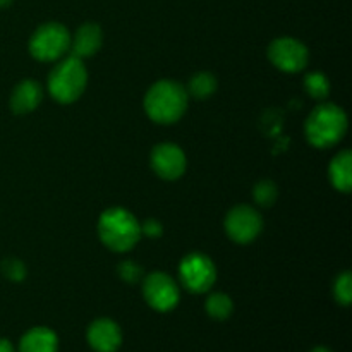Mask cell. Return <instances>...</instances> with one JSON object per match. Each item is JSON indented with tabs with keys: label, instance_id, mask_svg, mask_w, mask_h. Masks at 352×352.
Masks as SVG:
<instances>
[{
	"label": "cell",
	"instance_id": "obj_1",
	"mask_svg": "<svg viewBox=\"0 0 352 352\" xmlns=\"http://www.w3.org/2000/svg\"><path fill=\"white\" fill-rule=\"evenodd\" d=\"M188 109V91L170 79L157 81L144 96V110L157 124H174Z\"/></svg>",
	"mask_w": 352,
	"mask_h": 352
},
{
	"label": "cell",
	"instance_id": "obj_2",
	"mask_svg": "<svg viewBox=\"0 0 352 352\" xmlns=\"http://www.w3.org/2000/svg\"><path fill=\"white\" fill-rule=\"evenodd\" d=\"M98 236L109 250L116 253L131 251L141 239V223L124 208H110L100 215Z\"/></svg>",
	"mask_w": 352,
	"mask_h": 352
},
{
	"label": "cell",
	"instance_id": "obj_3",
	"mask_svg": "<svg viewBox=\"0 0 352 352\" xmlns=\"http://www.w3.org/2000/svg\"><path fill=\"white\" fill-rule=\"evenodd\" d=\"M306 138L316 148H332L342 141L347 131V116L333 103L315 107L306 120Z\"/></svg>",
	"mask_w": 352,
	"mask_h": 352
},
{
	"label": "cell",
	"instance_id": "obj_4",
	"mask_svg": "<svg viewBox=\"0 0 352 352\" xmlns=\"http://www.w3.org/2000/svg\"><path fill=\"white\" fill-rule=\"evenodd\" d=\"M88 71L82 58L69 55L48 74V91L58 103H72L85 93Z\"/></svg>",
	"mask_w": 352,
	"mask_h": 352
},
{
	"label": "cell",
	"instance_id": "obj_5",
	"mask_svg": "<svg viewBox=\"0 0 352 352\" xmlns=\"http://www.w3.org/2000/svg\"><path fill=\"white\" fill-rule=\"evenodd\" d=\"M71 34L60 23H45L31 34L30 54L36 60H58L69 52Z\"/></svg>",
	"mask_w": 352,
	"mask_h": 352
},
{
	"label": "cell",
	"instance_id": "obj_6",
	"mask_svg": "<svg viewBox=\"0 0 352 352\" xmlns=\"http://www.w3.org/2000/svg\"><path fill=\"white\" fill-rule=\"evenodd\" d=\"M181 284L192 294H203L210 291L217 280L215 263L206 254L192 253L182 258L179 265Z\"/></svg>",
	"mask_w": 352,
	"mask_h": 352
},
{
	"label": "cell",
	"instance_id": "obj_7",
	"mask_svg": "<svg viewBox=\"0 0 352 352\" xmlns=\"http://www.w3.org/2000/svg\"><path fill=\"white\" fill-rule=\"evenodd\" d=\"M143 296L155 311L167 313L179 305V287L170 275L153 272L143 280Z\"/></svg>",
	"mask_w": 352,
	"mask_h": 352
},
{
	"label": "cell",
	"instance_id": "obj_8",
	"mask_svg": "<svg viewBox=\"0 0 352 352\" xmlns=\"http://www.w3.org/2000/svg\"><path fill=\"white\" fill-rule=\"evenodd\" d=\"M268 58L284 72H299L308 65L309 52L305 43L291 36H280L268 47Z\"/></svg>",
	"mask_w": 352,
	"mask_h": 352
},
{
	"label": "cell",
	"instance_id": "obj_9",
	"mask_svg": "<svg viewBox=\"0 0 352 352\" xmlns=\"http://www.w3.org/2000/svg\"><path fill=\"white\" fill-rule=\"evenodd\" d=\"M261 230H263V219L253 206L239 205L227 213L226 232L234 243H251L260 236Z\"/></svg>",
	"mask_w": 352,
	"mask_h": 352
},
{
	"label": "cell",
	"instance_id": "obj_10",
	"mask_svg": "<svg viewBox=\"0 0 352 352\" xmlns=\"http://www.w3.org/2000/svg\"><path fill=\"white\" fill-rule=\"evenodd\" d=\"M151 167L158 177L165 181H175L181 177L188 167L186 155L177 144L162 143L157 144L151 151Z\"/></svg>",
	"mask_w": 352,
	"mask_h": 352
},
{
	"label": "cell",
	"instance_id": "obj_11",
	"mask_svg": "<svg viewBox=\"0 0 352 352\" xmlns=\"http://www.w3.org/2000/svg\"><path fill=\"white\" fill-rule=\"evenodd\" d=\"M86 339L96 352H116L122 344L120 327L110 318H98L88 327Z\"/></svg>",
	"mask_w": 352,
	"mask_h": 352
},
{
	"label": "cell",
	"instance_id": "obj_12",
	"mask_svg": "<svg viewBox=\"0 0 352 352\" xmlns=\"http://www.w3.org/2000/svg\"><path fill=\"white\" fill-rule=\"evenodd\" d=\"M102 41V28L95 23H85L76 31L74 36H71L69 50H71V55H74L78 58L91 57V55H95L100 50Z\"/></svg>",
	"mask_w": 352,
	"mask_h": 352
},
{
	"label": "cell",
	"instance_id": "obj_13",
	"mask_svg": "<svg viewBox=\"0 0 352 352\" xmlns=\"http://www.w3.org/2000/svg\"><path fill=\"white\" fill-rule=\"evenodd\" d=\"M43 98L41 86L33 79H24L14 88L10 96V109L16 113H30L40 105Z\"/></svg>",
	"mask_w": 352,
	"mask_h": 352
},
{
	"label": "cell",
	"instance_id": "obj_14",
	"mask_svg": "<svg viewBox=\"0 0 352 352\" xmlns=\"http://www.w3.org/2000/svg\"><path fill=\"white\" fill-rule=\"evenodd\" d=\"M58 337L47 327H34L28 330L19 342V352H57Z\"/></svg>",
	"mask_w": 352,
	"mask_h": 352
},
{
	"label": "cell",
	"instance_id": "obj_15",
	"mask_svg": "<svg viewBox=\"0 0 352 352\" xmlns=\"http://www.w3.org/2000/svg\"><path fill=\"white\" fill-rule=\"evenodd\" d=\"M330 181L333 188L340 192H349L352 188V153L349 150H342L333 157L329 168Z\"/></svg>",
	"mask_w": 352,
	"mask_h": 352
},
{
	"label": "cell",
	"instance_id": "obj_16",
	"mask_svg": "<svg viewBox=\"0 0 352 352\" xmlns=\"http://www.w3.org/2000/svg\"><path fill=\"white\" fill-rule=\"evenodd\" d=\"M217 91V79L210 72H198L189 81V93L195 98L205 100Z\"/></svg>",
	"mask_w": 352,
	"mask_h": 352
},
{
	"label": "cell",
	"instance_id": "obj_17",
	"mask_svg": "<svg viewBox=\"0 0 352 352\" xmlns=\"http://www.w3.org/2000/svg\"><path fill=\"white\" fill-rule=\"evenodd\" d=\"M234 311V302L223 292H215L206 299V313L215 320H227Z\"/></svg>",
	"mask_w": 352,
	"mask_h": 352
},
{
	"label": "cell",
	"instance_id": "obj_18",
	"mask_svg": "<svg viewBox=\"0 0 352 352\" xmlns=\"http://www.w3.org/2000/svg\"><path fill=\"white\" fill-rule=\"evenodd\" d=\"M305 89L309 96L323 100L330 93V81L322 72H309L305 78Z\"/></svg>",
	"mask_w": 352,
	"mask_h": 352
},
{
	"label": "cell",
	"instance_id": "obj_19",
	"mask_svg": "<svg viewBox=\"0 0 352 352\" xmlns=\"http://www.w3.org/2000/svg\"><path fill=\"white\" fill-rule=\"evenodd\" d=\"M333 296L337 302L342 306H349L352 301V277L349 272H342L333 282Z\"/></svg>",
	"mask_w": 352,
	"mask_h": 352
},
{
	"label": "cell",
	"instance_id": "obj_20",
	"mask_svg": "<svg viewBox=\"0 0 352 352\" xmlns=\"http://www.w3.org/2000/svg\"><path fill=\"white\" fill-rule=\"evenodd\" d=\"M277 186L272 181L258 182L253 189V198L260 206H272L275 203V199H277Z\"/></svg>",
	"mask_w": 352,
	"mask_h": 352
},
{
	"label": "cell",
	"instance_id": "obj_21",
	"mask_svg": "<svg viewBox=\"0 0 352 352\" xmlns=\"http://www.w3.org/2000/svg\"><path fill=\"white\" fill-rule=\"evenodd\" d=\"M2 274L6 275L9 280L14 282H21L24 277H26V265L23 263L17 258H6L2 261Z\"/></svg>",
	"mask_w": 352,
	"mask_h": 352
},
{
	"label": "cell",
	"instance_id": "obj_22",
	"mask_svg": "<svg viewBox=\"0 0 352 352\" xmlns=\"http://www.w3.org/2000/svg\"><path fill=\"white\" fill-rule=\"evenodd\" d=\"M117 272H119L122 280H126L127 284H136V282H140L141 278H143V268L129 260L122 261V263L117 267Z\"/></svg>",
	"mask_w": 352,
	"mask_h": 352
},
{
	"label": "cell",
	"instance_id": "obj_23",
	"mask_svg": "<svg viewBox=\"0 0 352 352\" xmlns=\"http://www.w3.org/2000/svg\"><path fill=\"white\" fill-rule=\"evenodd\" d=\"M141 234H146L148 237H158L162 236V223L157 220L150 219L141 226Z\"/></svg>",
	"mask_w": 352,
	"mask_h": 352
},
{
	"label": "cell",
	"instance_id": "obj_24",
	"mask_svg": "<svg viewBox=\"0 0 352 352\" xmlns=\"http://www.w3.org/2000/svg\"><path fill=\"white\" fill-rule=\"evenodd\" d=\"M0 352H16V349H14V346L10 344V340L0 337Z\"/></svg>",
	"mask_w": 352,
	"mask_h": 352
},
{
	"label": "cell",
	"instance_id": "obj_25",
	"mask_svg": "<svg viewBox=\"0 0 352 352\" xmlns=\"http://www.w3.org/2000/svg\"><path fill=\"white\" fill-rule=\"evenodd\" d=\"M12 2L14 0H0V9H3V7H9Z\"/></svg>",
	"mask_w": 352,
	"mask_h": 352
},
{
	"label": "cell",
	"instance_id": "obj_26",
	"mask_svg": "<svg viewBox=\"0 0 352 352\" xmlns=\"http://www.w3.org/2000/svg\"><path fill=\"white\" fill-rule=\"evenodd\" d=\"M311 352H332V351L327 349V347H316V349H313Z\"/></svg>",
	"mask_w": 352,
	"mask_h": 352
}]
</instances>
